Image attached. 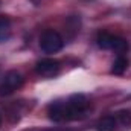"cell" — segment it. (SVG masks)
<instances>
[{
  "label": "cell",
  "mask_w": 131,
  "mask_h": 131,
  "mask_svg": "<svg viewBox=\"0 0 131 131\" xmlns=\"http://www.w3.org/2000/svg\"><path fill=\"white\" fill-rule=\"evenodd\" d=\"M66 107H67V121H73V119H81L89 113L90 102L84 95L76 93L67 99Z\"/></svg>",
  "instance_id": "6da1fadb"
},
{
  "label": "cell",
  "mask_w": 131,
  "mask_h": 131,
  "mask_svg": "<svg viewBox=\"0 0 131 131\" xmlns=\"http://www.w3.org/2000/svg\"><path fill=\"white\" fill-rule=\"evenodd\" d=\"M96 43L101 49L104 50H113V52H117L119 55L125 53L128 50V43L125 38L122 37H117V35H113V34L108 32H101L96 38Z\"/></svg>",
  "instance_id": "7a4b0ae2"
},
{
  "label": "cell",
  "mask_w": 131,
  "mask_h": 131,
  "mask_svg": "<svg viewBox=\"0 0 131 131\" xmlns=\"http://www.w3.org/2000/svg\"><path fill=\"white\" fill-rule=\"evenodd\" d=\"M63 46H64L63 37L53 29L44 31L41 38H40V47L46 53H57L63 49Z\"/></svg>",
  "instance_id": "3957f363"
},
{
  "label": "cell",
  "mask_w": 131,
  "mask_h": 131,
  "mask_svg": "<svg viewBox=\"0 0 131 131\" xmlns=\"http://www.w3.org/2000/svg\"><path fill=\"white\" fill-rule=\"evenodd\" d=\"M25 82V78L21 76V73H18L17 70H9L2 82H0V95L2 96H8V95H12L15 90H18Z\"/></svg>",
  "instance_id": "277c9868"
},
{
  "label": "cell",
  "mask_w": 131,
  "mask_h": 131,
  "mask_svg": "<svg viewBox=\"0 0 131 131\" xmlns=\"http://www.w3.org/2000/svg\"><path fill=\"white\" fill-rule=\"evenodd\" d=\"M35 72L38 75H41V76H46V78L55 76L60 72V63L57 60H52V58H44V60L37 63Z\"/></svg>",
  "instance_id": "5b68a950"
},
{
  "label": "cell",
  "mask_w": 131,
  "mask_h": 131,
  "mask_svg": "<svg viewBox=\"0 0 131 131\" xmlns=\"http://www.w3.org/2000/svg\"><path fill=\"white\" fill-rule=\"evenodd\" d=\"M47 114L49 119L53 122H61V121H67V107L66 102L63 101H55L47 107Z\"/></svg>",
  "instance_id": "8992f818"
},
{
  "label": "cell",
  "mask_w": 131,
  "mask_h": 131,
  "mask_svg": "<svg viewBox=\"0 0 131 131\" xmlns=\"http://www.w3.org/2000/svg\"><path fill=\"white\" fill-rule=\"evenodd\" d=\"M117 121L116 116H105L98 122V131H117Z\"/></svg>",
  "instance_id": "52a82bcc"
},
{
  "label": "cell",
  "mask_w": 131,
  "mask_h": 131,
  "mask_svg": "<svg viewBox=\"0 0 131 131\" xmlns=\"http://www.w3.org/2000/svg\"><path fill=\"white\" fill-rule=\"evenodd\" d=\"M127 67H128V60L124 55H119L114 60L113 66H111V73L113 75H124V72L127 70Z\"/></svg>",
  "instance_id": "ba28073f"
},
{
  "label": "cell",
  "mask_w": 131,
  "mask_h": 131,
  "mask_svg": "<svg viewBox=\"0 0 131 131\" xmlns=\"http://www.w3.org/2000/svg\"><path fill=\"white\" fill-rule=\"evenodd\" d=\"M11 35V20L5 15L0 17V43L6 41Z\"/></svg>",
  "instance_id": "9c48e42d"
},
{
  "label": "cell",
  "mask_w": 131,
  "mask_h": 131,
  "mask_svg": "<svg viewBox=\"0 0 131 131\" xmlns=\"http://www.w3.org/2000/svg\"><path fill=\"white\" fill-rule=\"evenodd\" d=\"M114 116H116L117 125H121L124 128H131V111L122 110V111H117Z\"/></svg>",
  "instance_id": "30bf717a"
},
{
  "label": "cell",
  "mask_w": 131,
  "mask_h": 131,
  "mask_svg": "<svg viewBox=\"0 0 131 131\" xmlns=\"http://www.w3.org/2000/svg\"><path fill=\"white\" fill-rule=\"evenodd\" d=\"M0 125H2V116H0Z\"/></svg>",
  "instance_id": "8fae6325"
}]
</instances>
